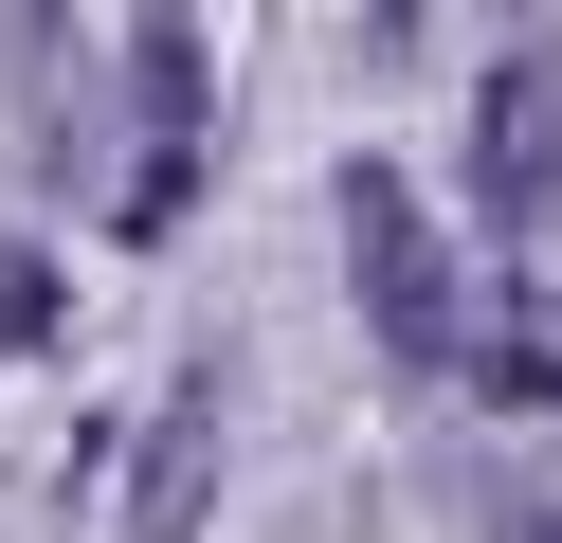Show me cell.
<instances>
[{"label": "cell", "instance_id": "obj_1", "mask_svg": "<svg viewBox=\"0 0 562 543\" xmlns=\"http://www.w3.org/2000/svg\"><path fill=\"white\" fill-rule=\"evenodd\" d=\"M200 200V19L182 0H127V236Z\"/></svg>", "mask_w": 562, "mask_h": 543}, {"label": "cell", "instance_id": "obj_2", "mask_svg": "<svg viewBox=\"0 0 562 543\" xmlns=\"http://www.w3.org/2000/svg\"><path fill=\"white\" fill-rule=\"evenodd\" d=\"M345 272H363V326H381L400 362H453V272H436V217H417L381 163H345Z\"/></svg>", "mask_w": 562, "mask_h": 543}, {"label": "cell", "instance_id": "obj_3", "mask_svg": "<svg viewBox=\"0 0 562 543\" xmlns=\"http://www.w3.org/2000/svg\"><path fill=\"white\" fill-rule=\"evenodd\" d=\"M218 525V381H182L146 417V453H127V507H110V543H200Z\"/></svg>", "mask_w": 562, "mask_h": 543}, {"label": "cell", "instance_id": "obj_4", "mask_svg": "<svg viewBox=\"0 0 562 543\" xmlns=\"http://www.w3.org/2000/svg\"><path fill=\"white\" fill-rule=\"evenodd\" d=\"M472 163H490V217H544V72H490Z\"/></svg>", "mask_w": 562, "mask_h": 543}, {"label": "cell", "instance_id": "obj_5", "mask_svg": "<svg viewBox=\"0 0 562 543\" xmlns=\"http://www.w3.org/2000/svg\"><path fill=\"white\" fill-rule=\"evenodd\" d=\"M55 326H74V290H55V253H19V236H0V362H37Z\"/></svg>", "mask_w": 562, "mask_h": 543}, {"label": "cell", "instance_id": "obj_6", "mask_svg": "<svg viewBox=\"0 0 562 543\" xmlns=\"http://www.w3.org/2000/svg\"><path fill=\"white\" fill-rule=\"evenodd\" d=\"M544 543H562V525H544Z\"/></svg>", "mask_w": 562, "mask_h": 543}]
</instances>
